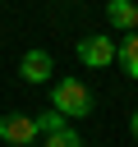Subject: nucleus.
<instances>
[{
	"label": "nucleus",
	"instance_id": "f257e3e1",
	"mask_svg": "<svg viewBox=\"0 0 138 147\" xmlns=\"http://www.w3.org/2000/svg\"><path fill=\"white\" fill-rule=\"evenodd\" d=\"M51 106L64 119H83V115H92V92L78 78H60V83H51Z\"/></svg>",
	"mask_w": 138,
	"mask_h": 147
},
{
	"label": "nucleus",
	"instance_id": "f03ea898",
	"mask_svg": "<svg viewBox=\"0 0 138 147\" xmlns=\"http://www.w3.org/2000/svg\"><path fill=\"white\" fill-rule=\"evenodd\" d=\"M74 55H78V64H87V69H110V64H115V41H110L106 32H92V37H83V41L74 46Z\"/></svg>",
	"mask_w": 138,
	"mask_h": 147
},
{
	"label": "nucleus",
	"instance_id": "7ed1b4c3",
	"mask_svg": "<svg viewBox=\"0 0 138 147\" xmlns=\"http://www.w3.org/2000/svg\"><path fill=\"white\" fill-rule=\"evenodd\" d=\"M51 74H55L51 51H23V60H18V78H23V83L41 87V83H51Z\"/></svg>",
	"mask_w": 138,
	"mask_h": 147
},
{
	"label": "nucleus",
	"instance_id": "20e7f679",
	"mask_svg": "<svg viewBox=\"0 0 138 147\" xmlns=\"http://www.w3.org/2000/svg\"><path fill=\"white\" fill-rule=\"evenodd\" d=\"M0 138L9 147H28V142H37V119L32 115H0Z\"/></svg>",
	"mask_w": 138,
	"mask_h": 147
},
{
	"label": "nucleus",
	"instance_id": "39448f33",
	"mask_svg": "<svg viewBox=\"0 0 138 147\" xmlns=\"http://www.w3.org/2000/svg\"><path fill=\"white\" fill-rule=\"evenodd\" d=\"M106 18H110V28L133 32V28H138V5H133V0H110V5H106Z\"/></svg>",
	"mask_w": 138,
	"mask_h": 147
},
{
	"label": "nucleus",
	"instance_id": "423d86ee",
	"mask_svg": "<svg viewBox=\"0 0 138 147\" xmlns=\"http://www.w3.org/2000/svg\"><path fill=\"white\" fill-rule=\"evenodd\" d=\"M115 60L124 64V74H129V78H138V28H133V32H124V41H115Z\"/></svg>",
	"mask_w": 138,
	"mask_h": 147
},
{
	"label": "nucleus",
	"instance_id": "0eeeda50",
	"mask_svg": "<svg viewBox=\"0 0 138 147\" xmlns=\"http://www.w3.org/2000/svg\"><path fill=\"white\" fill-rule=\"evenodd\" d=\"M41 147H83V138H78V129L74 124H60V129H51L46 133V142Z\"/></svg>",
	"mask_w": 138,
	"mask_h": 147
},
{
	"label": "nucleus",
	"instance_id": "6e6552de",
	"mask_svg": "<svg viewBox=\"0 0 138 147\" xmlns=\"http://www.w3.org/2000/svg\"><path fill=\"white\" fill-rule=\"evenodd\" d=\"M32 119H37V133H41V138H46V133H51V129H60V124H69V119H64V115H60V110H55V106H51V110H46V115H32Z\"/></svg>",
	"mask_w": 138,
	"mask_h": 147
},
{
	"label": "nucleus",
	"instance_id": "1a4fd4ad",
	"mask_svg": "<svg viewBox=\"0 0 138 147\" xmlns=\"http://www.w3.org/2000/svg\"><path fill=\"white\" fill-rule=\"evenodd\" d=\"M129 133H133V142H138V110L129 115Z\"/></svg>",
	"mask_w": 138,
	"mask_h": 147
},
{
	"label": "nucleus",
	"instance_id": "9d476101",
	"mask_svg": "<svg viewBox=\"0 0 138 147\" xmlns=\"http://www.w3.org/2000/svg\"><path fill=\"white\" fill-rule=\"evenodd\" d=\"M28 147H37V142H28Z\"/></svg>",
	"mask_w": 138,
	"mask_h": 147
}]
</instances>
